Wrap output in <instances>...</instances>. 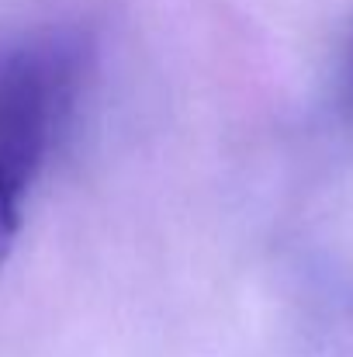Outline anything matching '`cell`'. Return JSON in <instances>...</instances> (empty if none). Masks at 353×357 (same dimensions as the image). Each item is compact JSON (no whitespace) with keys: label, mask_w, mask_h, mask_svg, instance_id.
Listing matches in <instances>:
<instances>
[{"label":"cell","mask_w":353,"mask_h":357,"mask_svg":"<svg viewBox=\"0 0 353 357\" xmlns=\"http://www.w3.org/2000/svg\"><path fill=\"white\" fill-rule=\"evenodd\" d=\"M84 73L87 42L73 28L0 42V267L21 226V202L73 115Z\"/></svg>","instance_id":"cell-1"},{"label":"cell","mask_w":353,"mask_h":357,"mask_svg":"<svg viewBox=\"0 0 353 357\" xmlns=\"http://www.w3.org/2000/svg\"><path fill=\"white\" fill-rule=\"evenodd\" d=\"M347 94H350V105H353V59H350V73H347Z\"/></svg>","instance_id":"cell-2"}]
</instances>
